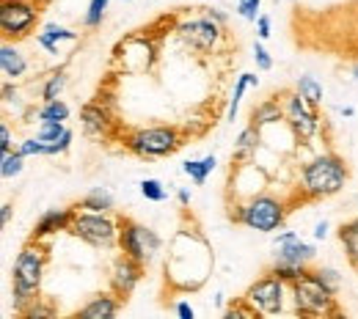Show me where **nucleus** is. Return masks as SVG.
<instances>
[{
	"label": "nucleus",
	"instance_id": "1",
	"mask_svg": "<svg viewBox=\"0 0 358 319\" xmlns=\"http://www.w3.org/2000/svg\"><path fill=\"white\" fill-rule=\"evenodd\" d=\"M47 267V251L42 239H28L22 245V251L14 259L11 267V303L17 314H25V309L31 303L39 300L42 292V281H45Z\"/></svg>",
	"mask_w": 358,
	"mask_h": 319
},
{
	"label": "nucleus",
	"instance_id": "2",
	"mask_svg": "<svg viewBox=\"0 0 358 319\" xmlns=\"http://www.w3.org/2000/svg\"><path fill=\"white\" fill-rule=\"evenodd\" d=\"M348 177L350 174H348L345 160L334 151H325V154L312 157L301 168L298 190L306 201H322V198H331V195L342 193V187L348 184Z\"/></svg>",
	"mask_w": 358,
	"mask_h": 319
},
{
	"label": "nucleus",
	"instance_id": "3",
	"mask_svg": "<svg viewBox=\"0 0 358 319\" xmlns=\"http://www.w3.org/2000/svg\"><path fill=\"white\" fill-rule=\"evenodd\" d=\"M289 209H287V201L270 195V193H254L248 195L245 201H240L237 207H231L229 218L240 226L251 228V231H278L284 226Z\"/></svg>",
	"mask_w": 358,
	"mask_h": 319
},
{
	"label": "nucleus",
	"instance_id": "4",
	"mask_svg": "<svg viewBox=\"0 0 358 319\" xmlns=\"http://www.w3.org/2000/svg\"><path fill=\"white\" fill-rule=\"evenodd\" d=\"M185 133L174 124H155V127H138L133 133H124V149L141 160H160L179 151L185 146Z\"/></svg>",
	"mask_w": 358,
	"mask_h": 319
},
{
	"label": "nucleus",
	"instance_id": "5",
	"mask_svg": "<svg viewBox=\"0 0 358 319\" xmlns=\"http://www.w3.org/2000/svg\"><path fill=\"white\" fill-rule=\"evenodd\" d=\"M289 300L292 309L303 317H339V303L336 295L328 292L317 278L312 275V267L306 270V275H301L298 281L289 283Z\"/></svg>",
	"mask_w": 358,
	"mask_h": 319
},
{
	"label": "nucleus",
	"instance_id": "6",
	"mask_svg": "<svg viewBox=\"0 0 358 319\" xmlns=\"http://www.w3.org/2000/svg\"><path fill=\"white\" fill-rule=\"evenodd\" d=\"M69 234L91 248L113 251V248H119V218H110V212H86V209L75 207Z\"/></svg>",
	"mask_w": 358,
	"mask_h": 319
},
{
	"label": "nucleus",
	"instance_id": "7",
	"mask_svg": "<svg viewBox=\"0 0 358 319\" xmlns=\"http://www.w3.org/2000/svg\"><path fill=\"white\" fill-rule=\"evenodd\" d=\"M119 251L133 256L141 265H152L163 251V239L157 231H152L133 218H119Z\"/></svg>",
	"mask_w": 358,
	"mask_h": 319
},
{
	"label": "nucleus",
	"instance_id": "8",
	"mask_svg": "<svg viewBox=\"0 0 358 319\" xmlns=\"http://www.w3.org/2000/svg\"><path fill=\"white\" fill-rule=\"evenodd\" d=\"M42 3L36 0H0V31L8 42L28 39L39 25Z\"/></svg>",
	"mask_w": 358,
	"mask_h": 319
},
{
	"label": "nucleus",
	"instance_id": "9",
	"mask_svg": "<svg viewBox=\"0 0 358 319\" xmlns=\"http://www.w3.org/2000/svg\"><path fill=\"white\" fill-rule=\"evenodd\" d=\"M289 292V283L287 281H281L278 275L273 273H265L262 278H257L248 289H245V300H248V306L257 311V314H281L284 311V303H287V295Z\"/></svg>",
	"mask_w": 358,
	"mask_h": 319
},
{
	"label": "nucleus",
	"instance_id": "10",
	"mask_svg": "<svg viewBox=\"0 0 358 319\" xmlns=\"http://www.w3.org/2000/svg\"><path fill=\"white\" fill-rule=\"evenodd\" d=\"M281 105H284V121H287V127L292 130V135L298 140H312L320 133L317 107H312L295 89L281 94Z\"/></svg>",
	"mask_w": 358,
	"mask_h": 319
},
{
	"label": "nucleus",
	"instance_id": "11",
	"mask_svg": "<svg viewBox=\"0 0 358 319\" xmlns=\"http://www.w3.org/2000/svg\"><path fill=\"white\" fill-rule=\"evenodd\" d=\"M177 34H179V39H182L185 45H190L193 50H199V52H213L215 47L221 45V39H224V25L215 22V20L201 8L199 17H190V20L179 22Z\"/></svg>",
	"mask_w": 358,
	"mask_h": 319
},
{
	"label": "nucleus",
	"instance_id": "12",
	"mask_svg": "<svg viewBox=\"0 0 358 319\" xmlns=\"http://www.w3.org/2000/svg\"><path fill=\"white\" fill-rule=\"evenodd\" d=\"M143 273H146V265L135 262L133 256H127V253H119L113 259V265H110V278H108L110 281V289L122 300H127L135 289H138V283L143 281Z\"/></svg>",
	"mask_w": 358,
	"mask_h": 319
},
{
	"label": "nucleus",
	"instance_id": "13",
	"mask_svg": "<svg viewBox=\"0 0 358 319\" xmlns=\"http://www.w3.org/2000/svg\"><path fill=\"white\" fill-rule=\"evenodd\" d=\"M273 245H275V259H284V262H292V265H303V267H312L314 251L312 242H306L301 234L295 231H281L273 237Z\"/></svg>",
	"mask_w": 358,
	"mask_h": 319
},
{
	"label": "nucleus",
	"instance_id": "14",
	"mask_svg": "<svg viewBox=\"0 0 358 319\" xmlns=\"http://www.w3.org/2000/svg\"><path fill=\"white\" fill-rule=\"evenodd\" d=\"M122 297L110 289V292H99V295H94L86 306H80L78 309V319H113L119 311H122Z\"/></svg>",
	"mask_w": 358,
	"mask_h": 319
},
{
	"label": "nucleus",
	"instance_id": "15",
	"mask_svg": "<svg viewBox=\"0 0 358 319\" xmlns=\"http://www.w3.org/2000/svg\"><path fill=\"white\" fill-rule=\"evenodd\" d=\"M75 218V207H61V209H45L42 218L31 231V239H47L58 231H69V223Z\"/></svg>",
	"mask_w": 358,
	"mask_h": 319
},
{
	"label": "nucleus",
	"instance_id": "16",
	"mask_svg": "<svg viewBox=\"0 0 358 319\" xmlns=\"http://www.w3.org/2000/svg\"><path fill=\"white\" fill-rule=\"evenodd\" d=\"M80 121H83V133L89 138H108V133L113 130V119L108 116V110L99 102H89L80 110Z\"/></svg>",
	"mask_w": 358,
	"mask_h": 319
},
{
	"label": "nucleus",
	"instance_id": "17",
	"mask_svg": "<svg viewBox=\"0 0 358 319\" xmlns=\"http://www.w3.org/2000/svg\"><path fill=\"white\" fill-rule=\"evenodd\" d=\"M0 72H3L6 80H20V77L28 72V61H25V55L20 52V47L11 45L8 39H6L3 47H0Z\"/></svg>",
	"mask_w": 358,
	"mask_h": 319
},
{
	"label": "nucleus",
	"instance_id": "18",
	"mask_svg": "<svg viewBox=\"0 0 358 319\" xmlns=\"http://www.w3.org/2000/svg\"><path fill=\"white\" fill-rule=\"evenodd\" d=\"M259 140H262V130L259 127H254V124H248L237 140H234V151H231V163H237V165H243V163H251V157L257 154V149H259Z\"/></svg>",
	"mask_w": 358,
	"mask_h": 319
},
{
	"label": "nucleus",
	"instance_id": "19",
	"mask_svg": "<svg viewBox=\"0 0 358 319\" xmlns=\"http://www.w3.org/2000/svg\"><path fill=\"white\" fill-rule=\"evenodd\" d=\"M278 121H284V105H281V99H278V96H270V99L259 102V105L251 110V121H248V124H254V127L265 130V127L278 124Z\"/></svg>",
	"mask_w": 358,
	"mask_h": 319
},
{
	"label": "nucleus",
	"instance_id": "20",
	"mask_svg": "<svg viewBox=\"0 0 358 319\" xmlns=\"http://www.w3.org/2000/svg\"><path fill=\"white\" fill-rule=\"evenodd\" d=\"M254 86H259V77L257 75H251V72H243L240 77H237V83H234V94H231V99H229V110H226V121H234L237 119V110H240V102H243V96L248 89H254Z\"/></svg>",
	"mask_w": 358,
	"mask_h": 319
},
{
	"label": "nucleus",
	"instance_id": "21",
	"mask_svg": "<svg viewBox=\"0 0 358 319\" xmlns=\"http://www.w3.org/2000/svg\"><path fill=\"white\" fill-rule=\"evenodd\" d=\"M75 207L78 209H86V212H113V195L108 190H102V187H94Z\"/></svg>",
	"mask_w": 358,
	"mask_h": 319
},
{
	"label": "nucleus",
	"instance_id": "22",
	"mask_svg": "<svg viewBox=\"0 0 358 319\" xmlns=\"http://www.w3.org/2000/svg\"><path fill=\"white\" fill-rule=\"evenodd\" d=\"M215 165H218L215 154H207V157H201V160H187V163L182 165V171H185V177H190L193 184H204L207 177L215 171Z\"/></svg>",
	"mask_w": 358,
	"mask_h": 319
},
{
	"label": "nucleus",
	"instance_id": "23",
	"mask_svg": "<svg viewBox=\"0 0 358 319\" xmlns=\"http://www.w3.org/2000/svg\"><path fill=\"white\" fill-rule=\"evenodd\" d=\"M339 242L345 245L348 262L358 270V221H350V223L339 226Z\"/></svg>",
	"mask_w": 358,
	"mask_h": 319
},
{
	"label": "nucleus",
	"instance_id": "24",
	"mask_svg": "<svg viewBox=\"0 0 358 319\" xmlns=\"http://www.w3.org/2000/svg\"><path fill=\"white\" fill-rule=\"evenodd\" d=\"M295 91L301 94L312 107H320V105H322V86H320V80L312 77V75H301L298 83H295Z\"/></svg>",
	"mask_w": 358,
	"mask_h": 319
},
{
	"label": "nucleus",
	"instance_id": "25",
	"mask_svg": "<svg viewBox=\"0 0 358 319\" xmlns=\"http://www.w3.org/2000/svg\"><path fill=\"white\" fill-rule=\"evenodd\" d=\"M39 121H66L69 119V105L64 99H50L36 110Z\"/></svg>",
	"mask_w": 358,
	"mask_h": 319
},
{
	"label": "nucleus",
	"instance_id": "26",
	"mask_svg": "<svg viewBox=\"0 0 358 319\" xmlns=\"http://www.w3.org/2000/svg\"><path fill=\"white\" fill-rule=\"evenodd\" d=\"M25 160L28 157H22L20 151H3V160H0V177L3 179H14V177H20L22 174V168H25Z\"/></svg>",
	"mask_w": 358,
	"mask_h": 319
},
{
	"label": "nucleus",
	"instance_id": "27",
	"mask_svg": "<svg viewBox=\"0 0 358 319\" xmlns=\"http://www.w3.org/2000/svg\"><path fill=\"white\" fill-rule=\"evenodd\" d=\"M66 89V72L64 69H55L52 75H47L45 83H42V99L45 102H50V99H58L61 96V91Z\"/></svg>",
	"mask_w": 358,
	"mask_h": 319
},
{
	"label": "nucleus",
	"instance_id": "28",
	"mask_svg": "<svg viewBox=\"0 0 358 319\" xmlns=\"http://www.w3.org/2000/svg\"><path fill=\"white\" fill-rule=\"evenodd\" d=\"M309 267H303V265H292V262H284V259H275L273 265H270L268 273L278 275L281 281H287V283H292V281H298L301 275H306Z\"/></svg>",
	"mask_w": 358,
	"mask_h": 319
},
{
	"label": "nucleus",
	"instance_id": "29",
	"mask_svg": "<svg viewBox=\"0 0 358 319\" xmlns=\"http://www.w3.org/2000/svg\"><path fill=\"white\" fill-rule=\"evenodd\" d=\"M108 3L110 0H89V8H86V17H83V25L89 31H96L105 20V11H108Z\"/></svg>",
	"mask_w": 358,
	"mask_h": 319
},
{
	"label": "nucleus",
	"instance_id": "30",
	"mask_svg": "<svg viewBox=\"0 0 358 319\" xmlns=\"http://www.w3.org/2000/svg\"><path fill=\"white\" fill-rule=\"evenodd\" d=\"M312 275L328 289V292L339 295V289H342V275L336 273L334 267H312Z\"/></svg>",
	"mask_w": 358,
	"mask_h": 319
},
{
	"label": "nucleus",
	"instance_id": "31",
	"mask_svg": "<svg viewBox=\"0 0 358 319\" xmlns=\"http://www.w3.org/2000/svg\"><path fill=\"white\" fill-rule=\"evenodd\" d=\"M138 187H141V195H143L146 201H155V204H160V201H166V198H169V193H166L163 182H157V179H143V182L138 184Z\"/></svg>",
	"mask_w": 358,
	"mask_h": 319
},
{
	"label": "nucleus",
	"instance_id": "32",
	"mask_svg": "<svg viewBox=\"0 0 358 319\" xmlns=\"http://www.w3.org/2000/svg\"><path fill=\"white\" fill-rule=\"evenodd\" d=\"M42 34H47V36H50L52 42H58V45H61V42H78V39H80L72 28H64V25H58V22H47L45 28H42Z\"/></svg>",
	"mask_w": 358,
	"mask_h": 319
},
{
	"label": "nucleus",
	"instance_id": "33",
	"mask_svg": "<svg viewBox=\"0 0 358 319\" xmlns=\"http://www.w3.org/2000/svg\"><path fill=\"white\" fill-rule=\"evenodd\" d=\"M66 133V121H39V130H36V138H42L45 143H52Z\"/></svg>",
	"mask_w": 358,
	"mask_h": 319
},
{
	"label": "nucleus",
	"instance_id": "34",
	"mask_svg": "<svg viewBox=\"0 0 358 319\" xmlns=\"http://www.w3.org/2000/svg\"><path fill=\"white\" fill-rule=\"evenodd\" d=\"M17 151H20L22 157H42V154H47V143L42 138H28V140H22V143L17 146Z\"/></svg>",
	"mask_w": 358,
	"mask_h": 319
},
{
	"label": "nucleus",
	"instance_id": "35",
	"mask_svg": "<svg viewBox=\"0 0 358 319\" xmlns=\"http://www.w3.org/2000/svg\"><path fill=\"white\" fill-rule=\"evenodd\" d=\"M72 140H75V133L66 127V133L58 138V140L47 143V157H58V154H66V151H69V146H72Z\"/></svg>",
	"mask_w": 358,
	"mask_h": 319
},
{
	"label": "nucleus",
	"instance_id": "36",
	"mask_svg": "<svg viewBox=\"0 0 358 319\" xmlns=\"http://www.w3.org/2000/svg\"><path fill=\"white\" fill-rule=\"evenodd\" d=\"M259 6H262V0H237V14L243 20H248V22H257Z\"/></svg>",
	"mask_w": 358,
	"mask_h": 319
},
{
	"label": "nucleus",
	"instance_id": "37",
	"mask_svg": "<svg viewBox=\"0 0 358 319\" xmlns=\"http://www.w3.org/2000/svg\"><path fill=\"white\" fill-rule=\"evenodd\" d=\"M254 61H257V69H262V72H270L273 69V58H270V52L262 47V39L254 45Z\"/></svg>",
	"mask_w": 358,
	"mask_h": 319
},
{
	"label": "nucleus",
	"instance_id": "38",
	"mask_svg": "<svg viewBox=\"0 0 358 319\" xmlns=\"http://www.w3.org/2000/svg\"><path fill=\"white\" fill-rule=\"evenodd\" d=\"M257 36L265 42V39H270V17L268 14H259L257 17Z\"/></svg>",
	"mask_w": 358,
	"mask_h": 319
},
{
	"label": "nucleus",
	"instance_id": "39",
	"mask_svg": "<svg viewBox=\"0 0 358 319\" xmlns=\"http://www.w3.org/2000/svg\"><path fill=\"white\" fill-rule=\"evenodd\" d=\"M0 149L3 151H11V127L6 121L0 124Z\"/></svg>",
	"mask_w": 358,
	"mask_h": 319
},
{
	"label": "nucleus",
	"instance_id": "40",
	"mask_svg": "<svg viewBox=\"0 0 358 319\" xmlns=\"http://www.w3.org/2000/svg\"><path fill=\"white\" fill-rule=\"evenodd\" d=\"M36 42H39V47H45L50 55H58V42H52L47 34H36Z\"/></svg>",
	"mask_w": 358,
	"mask_h": 319
},
{
	"label": "nucleus",
	"instance_id": "41",
	"mask_svg": "<svg viewBox=\"0 0 358 319\" xmlns=\"http://www.w3.org/2000/svg\"><path fill=\"white\" fill-rule=\"evenodd\" d=\"M174 311H177V317H182V319H193V317H196L193 306H190V303H185V300H182V303H177V309H174Z\"/></svg>",
	"mask_w": 358,
	"mask_h": 319
},
{
	"label": "nucleus",
	"instance_id": "42",
	"mask_svg": "<svg viewBox=\"0 0 358 319\" xmlns=\"http://www.w3.org/2000/svg\"><path fill=\"white\" fill-rule=\"evenodd\" d=\"M11 215H14V207H11V204H3V207H0V223L8 226V223H11Z\"/></svg>",
	"mask_w": 358,
	"mask_h": 319
},
{
	"label": "nucleus",
	"instance_id": "43",
	"mask_svg": "<svg viewBox=\"0 0 358 319\" xmlns=\"http://www.w3.org/2000/svg\"><path fill=\"white\" fill-rule=\"evenodd\" d=\"M204 11H207V14H210L215 22H221V25H226V22H229V17H226L221 8H204Z\"/></svg>",
	"mask_w": 358,
	"mask_h": 319
},
{
	"label": "nucleus",
	"instance_id": "44",
	"mask_svg": "<svg viewBox=\"0 0 358 319\" xmlns=\"http://www.w3.org/2000/svg\"><path fill=\"white\" fill-rule=\"evenodd\" d=\"M314 239H325V237H328V223H325V221H320V223H317V226H314Z\"/></svg>",
	"mask_w": 358,
	"mask_h": 319
},
{
	"label": "nucleus",
	"instance_id": "45",
	"mask_svg": "<svg viewBox=\"0 0 358 319\" xmlns=\"http://www.w3.org/2000/svg\"><path fill=\"white\" fill-rule=\"evenodd\" d=\"M3 99H6V102H11V99H17V89H14L11 83H6V86H3Z\"/></svg>",
	"mask_w": 358,
	"mask_h": 319
},
{
	"label": "nucleus",
	"instance_id": "46",
	"mask_svg": "<svg viewBox=\"0 0 358 319\" xmlns=\"http://www.w3.org/2000/svg\"><path fill=\"white\" fill-rule=\"evenodd\" d=\"M179 204H182V207H187V204H190V198H193V195H190V190H179Z\"/></svg>",
	"mask_w": 358,
	"mask_h": 319
},
{
	"label": "nucleus",
	"instance_id": "47",
	"mask_svg": "<svg viewBox=\"0 0 358 319\" xmlns=\"http://www.w3.org/2000/svg\"><path fill=\"white\" fill-rule=\"evenodd\" d=\"M353 113H356V110H353L350 105H345V107H342V116H353Z\"/></svg>",
	"mask_w": 358,
	"mask_h": 319
},
{
	"label": "nucleus",
	"instance_id": "48",
	"mask_svg": "<svg viewBox=\"0 0 358 319\" xmlns=\"http://www.w3.org/2000/svg\"><path fill=\"white\" fill-rule=\"evenodd\" d=\"M36 3H42V6H47V3H52V0H36Z\"/></svg>",
	"mask_w": 358,
	"mask_h": 319
},
{
	"label": "nucleus",
	"instance_id": "49",
	"mask_svg": "<svg viewBox=\"0 0 358 319\" xmlns=\"http://www.w3.org/2000/svg\"><path fill=\"white\" fill-rule=\"evenodd\" d=\"M356 80H358V69H356Z\"/></svg>",
	"mask_w": 358,
	"mask_h": 319
},
{
	"label": "nucleus",
	"instance_id": "50",
	"mask_svg": "<svg viewBox=\"0 0 358 319\" xmlns=\"http://www.w3.org/2000/svg\"><path fill=\"white\" fill-rule=\"evenodd\" d=\"M356 221H358V218H356Z\"/></svg>",
	"mask_w": 358,
	"mask_h": 319
}]
</instances>
